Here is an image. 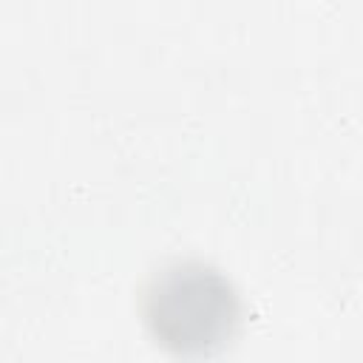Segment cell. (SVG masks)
I'll return each mask as SVG.
<instances>
[{
    "mask_svg": "<svg viewBox=\"0 0 363 363\" xmlns=\"http://www.w3.org/2000/svg\"><path fill=\"white\" fill-rule=\"evenodd\" d=\"M139 312L150 337L176 357H210L241 326V298L213 264L179 258L147 275Z\"/></svg>",
    "mask_w": 363,
    "mask_h": 363,
    "instance_id": "6da1fadb",
    "label": "cell"
}]
</instances>
